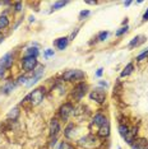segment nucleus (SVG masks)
Here are the masks:
<instances>
[{"mask_svg":"<svg viewBox=\"0 0 148 149\" xmlns=\"http://www.w3.org/2000/svg\"><path fill=\"white\" fill-rule=\"evenodd\" d=\"M147 57H148V50H147V51H144L143 54H140V55L137 57V60H138V61H142V60L147 59Z\"/></svg>","mask_w":148,"mask_h":149,"instance_id":"obj_26","label":"nucleus"},{"mask_svg":"<svg viewBox=\"0 0 148 149\" xmlns=\"http://www.w3.org/2000/svg\"><path fill=\"white\" fill-rule=\"evenodd\" d=\"M87 89H88V86H87V84L79 83L78 86H75V88H74L73 92H72L73 98H74V100H77V101L82 100V97L87 93Z\"/></svg>","mask_w":148,"mask_h":149,"instance_id":"obj_6","label":"nucleus"},{"mask_svg":"<svg viewBox=\"0 0 148 149\" xmlns=\"http://www.w3.org/2000/svg\"><path fill=\"white\" fill-rule=\"evenodd\" d=\"M55 143H56V139H54V140L51 141V147H54V145H55Z\"/></svg>","mask_w":148,"mask_h":149,"instance_id":"obj_38","label":"nucleus"},{"mask_svg":"<svg viewBox=\"0 0 148 149\" xmlns=\"http://www.w3.org/2000/svg\"><path fill=\"white\" fill-rule=\"evenodd\" d=\"M143 21H148V9H147V12L144 13V15H143Z\"/></svg>","mask_w":148,"mask_h":149,"instance_id":"obj_33","label":"nucleus"},{"mask_svg":"<svg viewBox=\"0 0 148 149\" xmlns=\"http://www.w3.org/2000/svg\"><path fill=\"white\" fill-rule=\"evenodd\" d=\"M109 135H110V124H109V121H107V123H105L102 126H100L98 136L100 138H107Z\"/></svg>","mask_w":148,"mask_h":149,"instance_id":"obj_11","label":"nucleus"},{"mask_svg":"<svg viewBox=\"0 0 148 149\" xmlns=\"http://www.w3.org/2000/svg\"><path fill=\"white\" fill-rule=\"evenodd\" d=\"M107 36H109V32H101L98 37H97V40H98V41H105L107 38Z\"/></svg>","mask_w":148,"mask_h":149,"instance_id":"obj_25","label":"nucleus"},{"mask_svg":"<svg viewBox=\"0 0 148 149\" xmlns=\"http://www.w3.org/2000/svg\"><path fill=\"white\" fill-rule=\"evenodd\" d=\"M43 97H45V88L40 87V88L33 89L32 92L24 98V101H28V102L31 103V106H37V104H40L43 101Z\"/></svg>","mask_w":148,"mask_h":149,"instance_id":"obj_1","label":"nucleus"},{"mask_svg":"<svg viewBox=\"0 0 148 149\" xmlns=\"http://www.w3.org/2000/svg\"><path fill=\"white\" fill-rule=\"evenodd\" d=\"M14 87H15V84L13 83V80H6L5 84L1 88V92L3 93H10L14 89Z\"/></svg>","mask_w":148,"mask_h":149,"instance_id":"obj_15","label":"nucleus"},{"mask_svg":"<svg viewBox=\"0 0 148 149\" xmlns=\"http://www.w3.org/2000/svg\"><path fill=\"white\" fill-rule=\"evenodd\" d=\"M26 80H27V77L23 75V77H19V78H18V80H17V83H18V84H24V83H27Z\"/></svg>","mask_w":148,"mask_h":149,"instance_id":"obj_29","label":"nucleus"},{"mask_svg":"<svg viewBox=\"0 0 148 149\" xmlns=\"http://www.w3.org/2000/svg\"><path fill=\"white\" fill-rule=\"evenodd\" d=\"M21 9H22V4H21V3H15V10L19 12Z\"/></svg>","mask_w":148,"mask_h":149,"instance_id":"obj_32","label":"nucleus"},{"mask_svg":"<svg viewBox=\"0 0 148 149\" xmlns=\"http://www.w3.org/2000/svg\"><path fill=\"white\" fill-rule=\"evenodd\" d=\"M12 64H13V55L10 52H6L5 55L0 59V65L4 66L5 69H9V68L12 66Z\"/></svg>","mask_w":148,"mask_h":149,"instance_id":"obj_9","label":"nucleus"},{"mask_svg":"<svg viewBox=\"0 0 148 149\" xmlns=\"http://www.w3.org/2000/svg\"><path fill=\"white\" fill-rule=\"evenodd\" d=\"M22 66L26 72H33L37 66V60L36 57L32 56H24L22 59Z\"/></svg>","mask_w":148,"mask_h":149,"instance_id":"obj_4","label":"nucleus"},{"mask_svg":"<svg viewBox=\"0 0 148 149\" xmlns=\"http://www.w3.org/2000/svg\"><path fill=\"white\" fill-rule=\"evenodd\" d=\"M55 46L58 47L59 50H64L66 46H68V38L66 37H61V38H58L55 41Z\"/></svg>","mask_w":148,"mask_h":149,"instance_id":"obj_16","label":"nucleus"},{"mask_svg":"<svg viewBox=\"0 0 148 149\" xmlns=\"http://www.w3.org/2000/svg\"><path fill=\"white\" fill-rule=\"evenodd\" d=\"M19 116V108H12L10 111H9V113H8V118H15Z\"/></svg>","mask_w":148,"mask_h":149,"instance_id":"obj_20","label":"nucleus"},{"mask_svg":"<svg viewBox=\"0 0 148 149\" xmlns=\"http://www.w3.org/2000/svg\"><path fill=\"white\" fill-rule=\"evenodd\" d=\"M8 26H9V19H8V17L1 15V17H0V31H1V29H5Z\"/></svg>","mask_w":148,"mask_h":149,"instance_id":"obj_18","label":"nucleus"},{"mask_svg":"<svg viewBox=\"0 0 148 149\" xmlns=\"http://www.w3.org/2000/svg\"><path fill=\"white\" fill-rule=\"evenodd\" d=\"M96 75H97V77H101V75H102V69H98V70H97Z\"/></svg>","mask_w":148,"mask_h":149,"instance_id":"obj_34","label":"nucleus"},{"mask_svg":"<svg viewBox=\"0 0 148 149\" xmlns=\"http://www.w3.org/2000/svg\"><path fill=\"white\" fill-rule=\"evenodd\" d=\"M60 130V125H59V121L52 118L51 123H50V134L51 135H56Z\"/></svg>","mask_w":148,"mask_h":149,"instance_id":"obj_14","label":"nucleus"},{"mask_svg":"<svg viewBox=\"0 0 148 149\" xmlns=\"http://www.w3.org/2000/svg\"><path fill=\"white\" fill-rule=\"evenodd\" d=\"M4 41V36H3V33H0V43Z\"/></svg>","mask_w":148,"mask_h":149,"instance_id":"obj_35","label":"nucleus"},{"mask_svg":"<svg viewBox=\"0 0 148 149\" xmlns=\"http://www.w3.org/2000/svg\"><path fill=\"white\" fill-rule=\"evenodd\" d=\"M97 144H98V141H97V138L95 135H86L78 140V145L84 149H93L97 147Z\"/></svg>","mask_w":148,"mask_h":149,"instance_id":"obj_2","label":"nucleus"},{"mask_svg":"<svg viewBox=\"0 0 148 149\" xmlns=\"http://www.w3.org/2000/svg\"><path fill=\"white\" fill-rule=\"evenodd\" d=\"M144 41H146V37L142 36V35H139V36H137V37H134V38L130 41V43L128 45V47L129 49H133V47H137V46H139L140 43H143Z\"/></svg>","mask_w":148,"mask_h":149,"instance_id":"obj_12","label":"nucleus"},{"mask_svg":"<svg viewBox=\"0 0 148 149\" xmlns=\"http://www.w3.org/2000/svg\"><path fill=\"white\" fill-rule=\"evenodd\" d=\"M130 4H132V1H125V3H124V5H125V6H129Z\"/></svg>","mask_w":148,"mask_h":149,"instance_id":"obj_37","label":"nucleus"},{"mask_svg":"<svg viewBox=\"0 0 148 149\" xmlns=\"http://www.w3.org/2000/svg\"><path fill=\"white\" fill-rule=\"evenodd\" d=\"M133 69H134L133 64H128V65L125 66V69L123 70V72H121V74H120V75H121V77H128V75H129V74H132Z\"/></svg>","mask_w":148,"mask_h":149,"instance_id":"obj_19","label":"nucleus"},{"mask_svg":"<svg viewBox=\"0 0 148 149\" xmlns=\"http://www.w3.org/2000/svg\"><path fill=\"white\" fill-rule=\"evenodd\" d=\"M66 4H68V1H56L55 4H54L52 9H54V10H58V9L63 8V6H65Z\"/></svg>","mask_w":148,"mask_h":149,"instance_id":"obj_22","label":"nucleus"},{"mask_svg":"<svg viewBox=\"0 0 148 149\" xmlns=\"http://www.w3.org/2000/svg\"><path fill=\"white\" fill-rule=\"evenodd\" d=\"M59 149H74L72 144H69L68 141H63L61 144L59 145Z\"/></svg>","mask_w":148,"mask_h":149,"instance_id":"obj_24","label":"nucleus"},{"mask_svg":"<svg viewBox=\"0 0 148 149\" xmlns=\"http://www.w3.org/2000/svg\"><path fill=\"white\" fill-rule=\"evenodd\" d=\"M89 98L92 101H96L98 103H103L106 100V91L102 88H96L95 91H92L89 94Z\"/></svg>","mask_w":148,"mask_h":149,"instance_id":"obj_5","label":"nucleus"},{"mask_svg":"<svg viewBox=\"0 0 148 149\" xmlns=\"http://www.w3.org/2000/svg\"><path fill=\"white\" fill-rule=\"evenodd\" d=\"M137 133H138V127H135V126L128 131V134L124 136V139L126 140L128 144H133L134 143V140H135V136H137Z\"/></svg>","mask_w":148,"mask_h":149,"instance_id":"obj_10","label":"nucleus"},{"mask_svg":"<svg viewBox=\"0 0 148 149\" xmlns=\"http://www.w3.org/2000/svg\"><path fill=\"white\" fill-rule=\"evenodd\" d=\"M87 15H89V10H82L79 13V19H83V18H86Z\"/></svg>","mask_w":148,"mask_h":149,"instance_id":"obj_27","label":"nucleus"},{"mask_svg":"<svg viewBox=\"0 0 148 149\" xmlns=\"http://www.w3.org/2000/svg\"><path fill=\"white\" fill-rule=\"evenodd\" d=\"M73 130H74V125H69V126L65 129V133H64L65 134V136L66 138H72L73 136Z\"/></svg>","mask_w":148,"mask_h":149,"instance_id":"obj_21","label":"nucleus"},{"mask_svg":"<svg viewBox=\"0 0 148 149\" xmlns=\"http://www.w3.org/2000/svg\"><path fill=\"white\" fill-rule=\"evenodd\" d=\"M38 55V50L36 49V47H29V49L26 50V54L24 56H32V57H37Z\"/></svg>","mask_w":148,"mask_h":149,"instance_id":"obj_17","label":"nucleus"},{"mask_svg":"<svg viewBox=\"0 0 148 149\" xmlns=\"http://www.w3.org/2000/svg\"><path fill=\"white\" fill-rule=\"evenodd\" d=\"M86 77V74L82 70H68L63 74V79L66 82H74V80H80Z\"/></svg>","mask_w":148,"mask_h":149,"instance_id":"obj_3","label":"nucleus"},{"mask_svg":"<svg viewBox=\"0 0 148 149\" xmlns=\"http://www.w3.org/2000/svg\"><path fill=\"white\" fill-rule=\"evenodd\" d=\"M52 55H54V50H51V49L46 50V52H45V56L46 57H50V56H52Z\"/></svg>","mask_w":148,"mask_h":149,"instance_id":"obj_31","label":"nucleus"},{"mask_svg":"<svg viewBox=\"0 0 148 149\" xmlns=\"http://www.w3.org/2000/svg\"><path fill=\"white\" fill-rule=\"evenodd\" d=\"M86 4H89V5H95L96 1H86Z\"/></svg>","mask_w":148,"mask_h":149,"instance_id":"obj_36","label":"nucleus"},{"mask_svg":"<svg viewBox=\"0 0 148 149\" xmlns=\"http://www.w3.org/2000/svg\"><path fill=\"white\" fill-rule=\"evenodd\" d=\"M42 75H43V66H38V69L35 70V75L29 79V82H27V87H32L33 84L37 83L40 79H41Z\"/></svg>","mask_w":148,"mask_h":149,"instance_id":"obj_8","label":"nucleus"},{"mask_svg":"<svg viewBox=\"0 0 148 149\" xmlns=\"http://www.w3.org/2000/svg\"><path fill=\"white\" fill-rule=\"evenodd\" d=\"M5 68L4 66H1L0 65V79H3V78H4V74H5Z\"/></svg>","mask_w":148,"mask_h":149,"instance_id":"obj_30","label":"nucleus"},{"mask_svg":"<svg viewBox=\"0 0 148 149\" xmlns=\"http://www.w3.org/2000/svg\"><path fill=\"white\" fill-rule=\"evenodd\" d=\"M128 31V26H125V27H123V28H120L119 29V31H117L116 32V36H121L123 35V33H125Z\"/></svg>","mask_w":148,"mask_h":149,"instance_id":"obj_28","label":"nucleus"},{"mask_svg":"<svg viewBox=\"0 0 148 149\" xmlns=\"http://www.w3.org/2000/svg\"><path fill=\"white\" fill-rule=\"evenodd\" d=\"M119 131H120V134H121V136H125V135L128 134V131H129V127H128L126 125H120Z\"/></svg>","mask_w":148,"mask_h":149,"instance_id":"obj_23","label":"nucleus"},{"mask_svg":"<svg viewBox=\"0 0 148 149\" xmlns=\"http://www.w3.org/2000/svg\"><path fill=\"white\" fill-rule=\"evenodd\" d=\"M73 111H74V107H73L70 103H65V104H63V106L60 107V111H59L60 117H61L64 121H66V120L69 118L70 115L73 113Z\"/></svg>","mask_w":148,"mask_h":149,"instance_id":"obj_7","label":"nucleus"},{"mask_svg":"<svg viewBox=\"0 0 148 149\" xmlns=\"http://www.w3.org/2000/svg\"><path fill=\"white\" fill-rule=\"evenodd\" d=\"M92 123H93V125H96V126L100 127V126H102V125L105 124V123H107V118L103 116V115L97 113L96 116L93 117V121H92Z\"/></svg>","mask_w":148,"mask_h":149,"instance_id":"obj_13","label":"nucleus"}]
</instances>
